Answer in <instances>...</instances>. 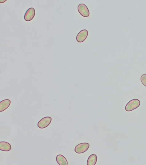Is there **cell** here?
Returning a JSON list of instances; mask_svg holds the SVG:
<instances>
[{
  "label": "cell",
  "instance_id": "obj_6",
  "mask_svg": "<svg viewBox=\"0 0 146 165\" xmlns=\"http://www.w3.org/2000/svg\"><path fill=\"white\" fill-rule=\"evenodd\" d=\"M88 31L86 29H83L77 35L76 39L78 42L82 43L86 40L88 36Z\"/></svg>",
  "mask_w": 146,
  "mask_h": 165
},
{
  "label": "cell",
  "instance_id": "obj_10",
  "mask_svg": "<svg viewBox=\"0 0 146 165\" xmlns=\"http://www.w3.org/2000/svg\"><path fill=\"white\" fill-rule=\"evenodd\" d=\"M98 160V158L96 154H93L89 157L87 160V165H95Z\"/></svg>",
  "mask_w": 146,
  "mask_h": 165
},
{
  "label": "cell",
  "instance_id": "obj_9",
  "mask_svg": "<svg viewBox=\"0 0 146 165\" xmlns=\"http://www.w3.org/2000/svg\"><path fill=\"white\" fill-rule=\"evenodd\" d=\"M56 162L59 165H68V162L67 159L61 154H58L56 156Z\"/></svg>",
  "mask_w": 146,
  "mask_h": 165
},
{
  "label": "cell",
  "instance_id": "obj_2",
  "mask_svg": "<svg viewBox=\"0 0 146 165\" xmlns=\"http://www.w3.org/2000/svg\"><path fill=\"white\" fill-rule=\"evenodd\" d=\"M89 147V144L87 143H82L78 144L75 147V151L77 154H82L86 152Z\"/></svg>",
  "mask_w": 146,
  "mask_h": 165
},
{
  "label": "cell",
  "instance_id": "obj_1",
  "mask_svg": "<svg viewBox=\"0 0 146 165\" xmlns=\"http://www.w3.org/2000/svg\"><path fill=\"white\" fill-rule=\"evenodd\" d=\"M140 101L139 99H134L130 101L126 105L125 110L127 112H130L137 108L140 105Z\"/></svg>",
  "mask_w": 146,
  "mask_h": 165
},
{
  "label": "cell",
  "instance_id": "obj_3",
  "mask_svg": "<svg viewBox=\"0 0 146 165\" xmlns=\"http://www.w3.org/2000/svg\"><path fill=\"white\" fill-rule=\"evenodd\" d=\"M52 118L50 117H46L41 120L38 122L37 126L41 129H44L48 127L51 123Z\"/></svg>",
  "mask_w": 146,
  "mask_h": 165
},
{
  "label": "cell",
  "instance_id": "obj_7",
  "mask_svg": "<svg viewBox=\"0 0 146 165\" xmlns=\"http://www.w3.org/2000/svg\"><path fill=\"white\" fill-rule=\"evenodd\" d=\"M11 101L9 99L3 100L0 102V112H2L7 109L11 104Z\"/></svg>",
  "mask_w": 146,
  "mask_h": 165
},
{
  "label": "cell",
  "instance_id": "obj_11",
  "mask_svg": "<svg viewBox=\"0 0 146 165\" xmlns=\"http://www.w3.org/2000/svg\"><path fill=\"white\" fill-rule=\"evenodd\" d=\"M141 81L142 83L146 87V74H144L141 77Z\"/></svg>",
  "mask_w": 146,
  "mask_h": 165
},
{
  "label": "cell",
  "instance_id": "obj_8",
  "mask_svg": "<svg viewBox=\"0 0 146 165\" xmlns=\"http://www.w3.org/2000/svg\"><path fill=\"white\" fill-rule=\"evenodd\" d=\"M11 149V145L9 143L5 141H1L0 142V150L5 152H9Z\"/></svg>",
  "mask_w": 146,
  "mask_h": 165
},
{
  "label": "cell",
  "instance_id": "obj_4",
  "mask_svg": "<svg viewBox=\"0 0 146 165\" xmlns=\"http://www.w3.org/2000/svg\"><path fill=\"white\" fill-rule=\"evenodd\" d=\"M77 10L81 16L85 17H88L89 16V11L88 8L84 4H80L78 6Z\"/></svg>",
  "mask_w": 146,
  "mask_h": 165
},
{
  "label": "cell",
  "instance_id": "obj_5",
  "mask_svg": "<svg viewBox=\"0 0 146 165\" xmlns=\"http://www.w3.org/2000/svg\"><path fill=\"white\" fill-rule=\"evenodd\" d=\"M35 14H36V11L34 8H30L25 13L24 17L25 20L28 22L34 19Z\"/></svg>",
  "mask_w": 146,
  "mask_h": 165
}]
</instances>
